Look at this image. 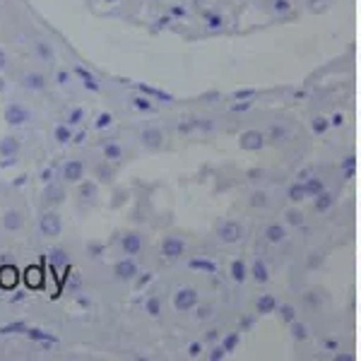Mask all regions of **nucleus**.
Listing matches in <instances>:
<instances>
[{
    "label": "nucleus",
    "mask_w": 361,
    "mask_h": 361,
    "mask_svg": "<svg viewBox=\"0 0 361 361\" xmlns=\"http://www.w3.org/2000/svg\"><path fill=\"white\" fill-rule=\"evenodd\" d=\"M109 123H111V114H102L97 121V128H106Z\"/></svg>",
    "instance_id": "24"
},
{
    "label": "nucleus",
    "mask_w": 361,
    "mask_h": 361,
    "mask_svg": "<svg viewBox=\"0 0 361 361\" xmlns=\"http://www.w3.org/2000/svg\"><path fill=\"white\" fill-rule=\"evenodd\" d=\"M17 149H20V140L8 135L0 140V157H5V159H13V157L17 154Z\"/></svg>",
    "instance_id": "7"
},
{
    "label": "nucleus",
    "mask_w": 361,
    "mask_h": 361,
    "mask_svg": "<svg viewBox=\"0 0 361 361\" xmlns=\"http://www.w3.org/2000/svg\"><path fill=\"white\" fill-rule=\"evenodd\" d=\"M5 121H8L10 126H22V123H27V121H32V111H29L27 106H22V104H10V106L5 109Z\"/></svg>",
    "instance_id": "2"
},
{
    "label": "nucleus",
    "mask_w": 361,
    "mask_h": 361,
    "mask_svg": "<svg viewBox=\"0 0 361 361\" xmlns=\"http://www.w3.org/2000/svg\"><path fill=\"white\" fill-rule=\"evenodd\" d=\"M34 54L42 58L44 63H54V61H56L54 49H51V46L46 44V42H37V44H34Z\"/></svg>",
    "instance_id": "12"
},
{
    "label": "nucleus",
    "mask_w": 361,
    "mask_h": 361,
    "mask_svg": "<svg viewBox=\"0 0 361 361\" xmlns=\"http://www.w3.org/2000/svg\"><path fill=\"white\" fill-rule=\"evenodd\" d=\"M73 73L78 75L80 80H82L87 90H92V92H97V90H99V82H97V78H94V75H90V73H87L85 68H75Z\"/></svg>",
    "instance_id": "13"
},
{
    "label": "nucleus",
    "mask_w": 361,
    "mask_h": 361,
    "mask_svg": "<svg viewBox=\"0 0 361 361\" xmlns=\"http://www.w3.org/2000/svg\"><path fill=\"white\" fill-rule=\"evenodd\" d=\"M147 311L152 313V316H157V313H159V301H157V299H149V301H147Z\"/></svg>",
    "instance_id": "25"
},
{
    "label": "nucleus",
    "mask_w": 361,
    "mask_h": 361,
    "mask_svg": "<svg viewBox=\"0 0 361 361\" xmlns=\"http://www.w3.org/2000/svg\"><path fill=\"white\" fill-rule=\"evenodd\" d=\"M82 118H85V111L82 109H73L68 116V126H78V123H82Z\"/></svg>",
    "instance_id": "20"
},
{
    "label": "nucleus",
    "mask_w": 361,
    "mask_h": 361,
    "mask_svg": "<svg viewBox=\"0 0 361 361\" xmlns=\"http://www.w3.org/2000/svg\"><path fill=\"white\" fill-rule=\"evenodd\" d=\"M82 176H85V164L80 159H73L63 166V178H66L68 183H78V180H82Z\"/></svg>",
    "instance_id": "3"
},
{
    "label": "nucleus",
    "mask_w": 361,
    "mask_h": 361,
    "mask_svg": "<svg viewBox=\"0 0 361 361\" xmlns=\"http://www.w3.org/2000/svg\"><path fill=\"white\" fill-rule=\"evenodd\" d=\"M161 253H164L166 258H178V255L183 253V241H180V238L169 236L164 241V246H161Z\"/></svg>",
    "instance_id": "9"
},
{
    "label": "nucleus",
    "mask_w": 361,
    "mask_h": 361,
    "mask_svg": "<svg viewBox=\"0 0 361 361\" xmlns=\"http://www.w3.org/2000/svg\"><path fill=\"white\" fill-rule=\"evenodd\" d=\"M219 234H222L224 241H236L238 234H241V226H238V224H226V226L219 229Z\"/></svg>",
    "instance_id": "16"
},
{
    "label": "nucleus",
    "mask_w": 361,
    "mask_h": 361,
    "mask_svg": "<svg viewBox=\"0 0 361 361\" xmlns=\"http://www.w3.org/2000/svg\"><path fill=\"white\" fill-rule=\"evenodd\" d=\"M25 335L34 342H42V345H56V337L51 333H46V330H42V328H29Z\"/></svg>",
    "instance_id": "11"
},
{
    "label": "nucleus",
    "mask_w": 361,
    "mask_h": 361,
    "mask_svg": "<svg viewBox=\"0 0 361 361\" xmlns=\"http://www.w3.org/2000/svg\"><path fill=\"white\" fill-rule=\"evenodd\" d=\"M3 90H5V80L0 78V92H3Z\"/></svg>",
    "instance_id": "30"
},
{
    "label": "nucleus",
    "mask_w": 361,
    "mask_h": 361,
    "mask_svg": "<svg viewBox=\"0 0 361 361\" xmlns=\"http://www.w3.org/2000/svg\"><path fill=\"white\" fill-rule=\"evenodd\" d=\"M54 137H56L61 145L70 142V140H73V128H70L68 123H58V126L54 128Z\"/></svg>",
    "instance_id": "14"
},
{
    "label": "nucleus",
    "mask_w": 361,
    "mask_h": 361,
    "mask_svg": "<svg viewBox=\"0 0 361 361\" xmlns=\"http://www.w3.org/2000/svg\"><path fill=\"white\" fill-rule=\"evenodd\" d=\"M3 224H5V229H8V231L22 229V224H25L22 212H20V209H8V212H5V217H3Z\"/></svg>",
    "instance_id": "8"
},
{
    "label": "nucleus",
    "mask_w": 361,
    "mask_h": 361,
    "mask_svg": "<svg viewBox=\"0 0 361 361\" xmlns=\"http://www.w3.org/2000/svg\"><path fill=\"white\" fill-rule=\"evenodd\" d=\"M29 325L25 323V320H17V323H8L0 328V335H10V333H27Z\"/></svg>",
    "instance_id": "15"
},
{
    "label": "nucleus",
    "mask_w": 361,
    "mask_h": 361,
    "mask_svg": "<svg viewBox=\"0 0 361 361\" xmlns=\"http://www.w3.org/2000/svg\"><path fill=\"white\" fill-rule=\"evenodd\" d=\"M51 265H66L68 263V260H66V250H63V248H54V250H51Z\"/></svg>",
    "instance_id": "18"
},
{
    "label": "nucleus",
    "mask_w": 361,
    "mask_h": 361,
    "mask_svg": "<svg viewBox=\"0 0 361 361\" xmlns=\"http://www.w3.org/2000/svg\"><path fill=\"white\" fill-rule=\"evenodd\" d=\"M142 140H145V145H149V147H159V145H161V133L159 130H145Z\"/></svg>",
    "instance_id": "17"
},
{
    "label": "nucleus",
    "mask_w": 361,
    "mask_h": 361,
    "mask_svg": "<svg viewBox=\"0 0 361 361\" xmlns=\"http://www.w3.org/2000/svg\"><path fill=\"white\" fill-rule=\"evenodd\" d=\"M51 176H54V166H49V169H44V173H42V178L46 180V183H49V180H51Z\"/></svg>",
    "instance_id": "27"
},
{
    "label": "nucleus",
    "mask_w": 361,
    "mask_h": 361,
    "mask_svg": "<svg viewBox=\"0 0 361 361\" xmlns=\"http://www.w3.org/2000/svg\"><path fill=\"white\" fill-rule=\"evenodd\" d=\"M195 301H197L195 289L183 287V289H178V294H176V299H173V304H176L178 311H188V308L195 306Z\"/></svg>",
    "instance_id": "4"
},
{
    "label": "nucleus",
    "mask_w": 361,
    "mask_h": 361,
    "mask_svg": "<svg viewBox=\"0 0 361 361\" xmlns=\"http://www.w3.org/2000/svg\"><path fill=\"white\" fill-rule=\"evenodd\" d=\"M56 80H58V82H61V85H66L68 80H70V75L66 73V70H61V73H58V78H56Z\"/></svg>",
    "instance_id": "26"
},
{
    "label": "nucleus",
    "mask_w": 361,
    "mask_h": 361,
    "mask_svg": "<svg viewBox=\"0 0 361 361\" xmlns=\"http://www.w3.org/2000/svg\"><path fill=\"white\" fill-rule=\"evenodd\" d=\"M22 85L32 92H42V90H46V78L42 73H27L25 78H22Z\"/></svg>",
    "instance_id": "6"
},
{
    "label": "nucleus",
    "mask_w": 361,
    "mask_h": 361,
    "mask_svg": "<svg viewBox=\"0 0 361 361\" xmlns=\"http://www.w3.org/2000/svg\"><path fill=\"white\" fill-rule=\"evenodd\" d=\"M104 157H106V159H121V147L116 142L106 145V147H104Z\"/></svg>",
    "instance_id": "19"
},
{
    "label": "nucleus",
    "mask_w": 361,
    "mask_h": 361,
    "mask_svg": "<svg viewBox=\"0 0 361 361\" xmlns=\"http://www.w3.org/2000/svg\"><path fill=\"white\" fill-rule=\"evenodd\" d=\"M133 104H135L137 109H142V111H149V109H152V104H149L147 99H140V97H137V99H135V102H133Z\"/></svg>",
    "instance_id": "23"
},
{
    "label": "nucleus",
    "mask_w": 361,
    "mask_h": 361,
    "mask_svg": "<svg viewBox=\"0 0 361 361\" xmlns=\"http://www.w3.org/2000/svg\"><path fill=\"white\" fill-rule=\"evenodd\" d=\"M25 183H27V176H20L15 180V185H25Z\"/></svg>",
    "instance_id": "29"
},
{
    "label": "nucleus",
    "mask_w": 361,
    "mask_h": 361,
    "mask_svg": "<svg viewBox=\"0 0 361 361\" xmlns=\"http://www.w3.org/2000/svg\"><path fill=\"white\" fill-rule=\"evenodd\" d=\"M260 135H258V133H248V135H243L241 140H243V147H260V142H255V140H258Z\"/></svg>",
    "instance_id": "21"
},
{
    "label": "nucleus",
    "mask_w": 361,
    "mask_h": 361,
    "mask_svg": "<svg viewBox=\"0 0 361 361\" xmlns=\"http://www.w3.org/2000/svg\"><path fill=\"white\" fill-rule=\"evenodd\" d=\"M121 246H123V253L126 255H137L140 248H142V241H140L137 234H128V236H123Z\"/></svg>",
    "instance_id": "10"
},
{
    "label": "nucleus",
    "mask_w": 361,
    "mask_h": 361,
    "mask_svg": "<svg viewBox=\"0 0 361 361\" xmlns=\"http://www.w3.org/2000/svg\"><path fill=\"white\" fill-rule=\"evenodd\" d=\"M114 272H116V277H118V279L128 282V279H133V277L137 275V265L133 263L130 258H126V260H121V263H116Z\"/></svg>",
    "instance_id": "5"
},
{
    "label": "nucleus",
    "mask_w": 361,
    "mask_h": 361,
    "mask_svg": "<svg viewBox=\"0 0 361 361\" xmlns=\"http://www.w3.org/2000/svg\"><path fill=\"white\" fill-rule=\"evenodd\" d=\"M63 229V222H61V214L58 212H44L42 219H39V231L46 236V238H54L61 234Z\"/></svg>",
    "instance_id": "1"
},
{
    "label": "nucleus",
    "mask_w": 361,
    "mask_h": 361,
    "mask_svg": "<svg viewBox=\"0 0 361 361\" xmlns=\"http://www.w3.org/2000/svg\"><path fill=\"white\" fill-rule=\"evenodd\" d=\"M282 234H284V231L279 229V226H270V229H267V236H270V241H279Z\"/></svg>",
    "instance_id": "22"
},
{
    "label": "nucleus",
    "mask_w": 361,
    "mask_h": 361,
    "mask_svg": "<svg viewBox=\"0 0 361 361\" xmlns=\"http://www.w3.org/2000/svg\"><path fill=\"white\" fill-rule=\"evenodd\" d=\"M5 66H8V58H5V54H3V49H0V70H3Z\"/></svg>",
    "instance_id": "28"
}]
</instances>
